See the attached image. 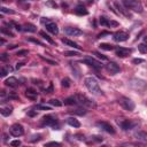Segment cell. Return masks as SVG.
Returning a JSON list of instances; mask_svg holds the SVG:
<instances>
[{
    "mask_svg": "<svg viewBox=\"0 0 147 147\" xmlns=\"http://www.w3.org/2000/svg\"><path fill=\"white\" fill-rule=\"evenodd\" d=\"M16 47H17V45H9V46H8L9 49H13V48H16Z\"/></svg>",
    "mask_w": 147,
    "mask_h": 147,
    "instance_id": "obj_51",
    "label": "cell"
},
{
    "mask_svg": "<svg viewBox=\"0 0 147 147\" xmlns=\"http://www.w3.org/2000/svg\"><path fill=\"white\" fill-rule=\"evenodd\" d=\"M41 122H43L44 125H49V126L56 128V130H57V125H56V124H57V121H56V118H55L54 116H52V115H46V116L43 117Z\"/></svg>",
    "mask_w": 147,
    "mask_h": 147,
    "instance_id": "obj_8",
    "label": "cell"
},
{
    "mask_svg": "<svg viewBox=\"0 0 147 147\" xmlns=\"http://www.w3.org/2000/svg\"><path fill=\"white\" fill-rule=\"evenodd\" d=\"M77 104L78 102H77L75 96H74V97H69V98H67L64 100V105H68V106H74V105H77Z\"/></svg>",
    "mask_w": 147,
    "mask_h": 147,
    "instance_id": "obj_25",
    "label": "cell"
},
{
    "mask_svg": "<svg viewBox=\"0 0 147 147\" xmlns=\"http://www.w3.org/2000/svg\"><path fill=\"white\" fill-rule=\"evenodd\" d=\"M92 138H93L96 141H102V138H101V137H98V136H93Z\"/></svg>",
    "mask_w": 147,
    "mask_h": 147,
    "instance_id": "obj_49",
    "label": "cell"
},
{
    "mask_svg": "<svg viewBox=\"0 0 147 147\" xmlns=\"http://www.w3.org/2000/svg\"><path fill=\"white\" fill-rule=\"evenodd\" d=\"M28 41H31V43H33V44H37V45H39V46H44V44H43L41 41H39L38 39H36V38H32V37H29V38H28Z\"/></svg>",
    "mask_w": 147,
    "mask_h": 147,
    "instance_id": "obj_33",
    "label": "cell"
},
{
    "mask_svg": "<svg viewBox=\"0 0 147 147\" xmlns=\"http://www.w3.org/2000/svg\"><path fill=\"white\" fill-rule=\"evenodd\" d=\"M61 85H62L63 88H69V86H70V80H69V78H63Z\"/></svg>",
    "mask_w": 147,
    "mask_h": 147,
    "instance_id": "obj_34",
    "label": "cell"
},
{
    "mask_svg": "<svg viewBox=\"0 0 147 147\" xmlns=\"http://www.w3.org/2000/svg\"><path fill=\"white\" fill-rule=\"evenodd\" d=\"M118 102H120V105H121L124 109H126V110H129V112H132V110L134 109V104H133V101L130 100V99H128V98H121V99L118 100Z\"/></svg>",
    "mask_w": 147,
    "mask_h": 147,
    "instance_id": "obj_6",
    "label": "cell"
},
{
    "mask_svg": "<svg viewBox=\"0 0 147 147\" xmlns=\"http://www.w3.org/2000/svg\"><path fill=\"white\" fill-rule=\"evenodd\" d=\"M46 30L49 31V32L53 33V35H57V33H59L57 25H56L54 22H48V23H46Z\"/></svg>",
    "mask_w": 147,
    "mask_h": 147,
    "instance_id": "obj_15",
    "label": "cell"
},
{
    "mask_svg": "<svg viewBox=\"0 0 147 147\" xmlns=\"http://www.w3.org/2000/svg\"><path fill=\"white\" fill-rule=\"evenodd\" d=\"M40 139H41V136L40 134H35V136H32V139H30V141L31 142H35V141H38Z\"/></svg>",
    "mask_w": 147,
    "mask_h": 147,
    "instance_id": "obj_41",
    "label": "cell"
},
{
    "mask_svg": "<svg viewBox=\"0 0 147 147\" xmlns=\"http://www.w3.org/2000/svg\"><path fill=\"white\" fill-rule=\"evenodd\" d=\"M9 133L14 137H21L23 133H24V130H23V126L21 124H13L11 128H9Z\"/></svg>",
    "mask_w": 147,
    "mask_h": 147,
    "instance_id": "obj_5",
    "label": "cell"
},
{
    "mask_svg": "<svg viewBox=\"0 0 147 147\" xmlns=\"http://www.w3.org/2000/svg\"><path fill=\"white\" fill-rule=\"evenodd\" d=\"M93 54H94V55H96L98 59H101V60H104V61H106V60H107V56L102 55V54H101V53H99V52H94Z\"/></svg>",
    "mask_w": 147,
    "mask_h": 147,
    "instance_id": "obj_39",
    "label": "cell"
},
{
    "mask_svg": "<svg viewBox=\"0 0 147 147\" xmlns=\"http://www.w3.org/2000/svg\"><path fill=\"white\" fill-rule=\"evenodd\" d=\"M52 91H53V86L51 85V86H49V88H48L47 90H45V93H51Z\"/></svg>",
    "mask_w": 147,
    "mask_h": 147,
    "instance_id": "obj_50",
    "label": "cell"
},
{
    "mask_svg": "<svg viewBox=\"0 0 147 147\" xmlns=\"http://www.w3.org/2000/svg\"><path fill=\"white\" fill-rule=\"evenodd\" d=\"M70 113H72V114H75V115H85L86 114V110L83 108H77L76 110H71Z\"/></svg>",
    "mask_w": 147,
    "mask_h": 147,
    "instance_id": "obj_31",
    "label": "cell"
},
{
    "mask_svg": "<svg viewBox=\"0 0 147 147\" xmlns=\"http://www.w3.org/2000/svg\"><path fill=\"white\" fill-rule=\"evenodd\" d=\"M45 146H61V144L56 142V141H52V142H47Z\"/></svg>",
    "mask_w": 147,
    "mask_h": 147,
    "instance_id": "obj_44",
    "label": "cell"
},
{
    "mask_svg": "<svg viewBox=\"0 0 147 147\" xmlns=\"http://www.w3.org/2000/svg\"><path fill=\"white\" fill-rule=\"evenodd\" d=\"M131 85H132V88L134 89V90H137V91H142L141 89H140V86H142V88H147V84L144 82V81H140V84H138V80H132V82H131Z\"/></svg>",
    "mask_w": 147,
    "mask_h": 147,
    "instance_id": "obj_16",
    "label": "cell"
},
{
    "mask_svg": "<svg viewBox=\"0 0 147 147\" xmlns=\"http://www.w3.org/2000/svg\"><path fill=\"white\" fill-rule=\"evenodd\" d=\"M0 11H1L3 14H14V11L8 9V8H6V7H1V8H0Z\"/></svg>",
    "mask_w": 147,
    "mask_h": 147,
    "instance_id": "obj_35",
    "label": "cell"
},
{
    "mask_svg": "<svg viewBox=\"0 0 147 147\" xmlns=\"http://www.w3.org/2000/svg\"><path fill=\"white\" fill-rule=\"evenodd\" d=\"M39 33H40V36H41L44 39H46V40H47L49 44H52V45H54V44H55V43H54V40H53V39H52V38H51V37H49V36H48V35H47L45 31H40Z\"/></svg>",
    "mask_w": 147,
    "mask_h": 147,
    "instance_id": "obj_27",
    "label": "cell"
},
{
    "mask_svg": "<svg viewBox=\"0 0 147 147\" xmlns=\"http://www.w3.org/2000/svg\"><path fill=\"white\" fill-rule=\"evenodd\" d=\"M115 5H116L117 9H118V11H120V12H121L122 14H124L125 16H130V14H129V13H128V12L125 11V8L123 7V5H122V4H120L118 1H116V3H115Z\"/></svg>",
    "mask_w": 147,
    "mask_h": 147,
    "instance_id": "obj_26",
    "label": "cell"
},
{
    "mask_svg": "<svg viewBox=\"0 0 147 147\" xmlns=\"http://www.w3.org/2000/svg\"><path fill=\"white\" fill-rule=\"evenodd\" d=\"M62 43L63 44H65V45H68V46H70V47H74V48H77V49H81V46H78V44H76V43H74L72 40H69V39H62Z\"/></svg>",
    "mask_w": 147,
    "mask_h": 147,
    "instance_id": "obj_24",
    "label": "cell"
},
{
    "mask_svg": "<svg viewBox=\"0 0 147 147\" xmlns=\"http://www.w3.org/2000/svg\"><path fill=\"white\" fill-rule=\"evenodd\" d=\"M142 44H144V45H145V46L147 47V36H146V37L144 38V43H142Z\"/></svg>",
    "mask_w": 147,
    "mask_h": 147,
    "instance_id": "obj_52",
    "label": "cell"
},
{
    "mask_svg": "<svg viewBox=\"0 0 147 147\" xmlns=\"http://www.w3.org/2000/svg\"><path fill=\"white\" fill-rule=\"evenodd\" d=\"M25 97L28 99H30V100H36L38 98V92L35 91L33 89H28L25 91Z\"/></svg>",
    "mask_w": 147,
    "mask_h": 147,
    "instance_id": "obj_17",
    "label": "cell"
},
{
    "mask_svg": "<svg viewBox=\"0 0 147 147\" xmlns=\"http://www.w3.org/2000/svg\"><path fill=\"white\" fill-rule=\"evenodd\" d=\"M23 65V63H17V65H16V69H19V68H21Z\"/></svg>",
    "mask_w": 147,
    "mask_h": 147,
    "instance_id": "obj_53",
    "label": "cell"
},
{
    "mask_svg": "<svg viewBox=\"0 0 147 147\" xmlns=\"http://www.w3.org/2000/svg\"><path fill=\"white\" fill-rule=\"evenodd\" d=\"M12 112H13V108L12 107H1L0 108V113H1V115L3 116H9L11 114H12Z\"/></svg>",
    "mask_w": 147,
    "mask_h": 147,
    "instance_id": "obj_23",
    "label": "cell"
},
{
    "mask_svg": "<svg viewBox=\"0 0 147 147\" xmlns=\"http://www.w3.org/2000/svg\"><path fill=\"white\" fill-rule=\"evenodd\" d=\"M22 30L23 31H27V32H36L37 31V28L33 24H31V23H27V24H24L22 27Z\"/></svg>",
    "mask_w": 147,
    "mask_h": 147,
    "instance_id": "obj_22",
    "label": "cell"
},
{
    "mask_svg": "<svg viewBox=\"0 0 147 147\" xmlns=\"http://www.w3.org/2000/svg\"><path fill=\"white\" fill-rule=\"evenodd\" d=\"M1 32H3V33H5V35H7V36H9V37H14V35H13L11 31H7L5 28H3V29H1Z\"/></svg>",
    "mask_w": 147,
    "mask_h": 147,
    "instance_id": "obj_43",
    "label": "cell"
},
{
    "mask_svg": "<svg viewBox=\"0 0 147 147\" xmlns=\"http://www.w3.org/2000/svg\"><path fill=\"white\" fill-rule=\"evenodd\" d=\"M115 52H116V55H117V56H120V57H125V56H128L129 54L132 53V49H131V48H125V47H117V48L115 49Z\"/></svg>",
    "mask_w": 147,
    "mask_h": 147,
    "instance_id": "obj_13",
    "label": "cell"
},
{
    "mask_svg": "<svg viewBox=\"0 0 147 147\" xmlns=\"http://www.w3.org/2000/svg\"><path fill=\"white\" fill-rule=\"evenodd\" d=\"M48 102H49V105H52L54 107H61L62 106V102L59 99H51Z\"/></svg>",
    "mask_w": 147,
    "mask_h": 147,
    "instance_id": "obj_29",
    "label": "cell"
},
{
    "mask_svg": "<svg viewBox=\"0 0 147 147\" xmlns=\"http://www.w3.org/2000/svg\"><path fill=\"white\" fill-rule=\"evenodd\" d=\"M5 84L7 86H9V88H16L19 85V81L15 77H9V78H7L5 81Z\"/></svg>",
    "mask_w": 147,
    "mask_h": 147,
    "instance_id": "obj_18",
    "label": "cell"
},
{
    "mask_svg": "<svg viewBox=\"0 0 147 147\" xmlns=\"http://www.w3.org/2000/svg\"><path fill=\"white\" fill-rule=\"evenodd\" d=\"M12 70H13V69H12L11 67H3L1 70H0V76H1V77H5L7 74H8L9 71H12Z\"/></svg>",
    "mask_w": 147,
    "mask_h": 147,
    "instance_id": "obj_28",
    "label": "cell"
},
{
    "mask_svg": "<svg viewBox=\"0 0 147 147\" xmlns=\"http://www.w3.org/2000/svg\"><path fill=\"white\" fill-rule=\"evenodd\" d=\"M100 24L104 25V27H117L118 25V22L116 21H112L105 16H101L100 17Z\"/></svg>",
    "mask_w": 147,
    "mask_h": 147,
    "instance_id": "obj_14",
    "label": "cell"
},
{
    "mask_svg": "<svg viewBox=\"0 0 147 147\" xmlns=\"http://www.w3.org/2000/svg\"><path fill=\"white\" fill-rule=\"evenodd\" d=\"M141 62H144V60H142V59H134V60H133V63H136V64L141 63Z\"/></svg>",
    "mask_w": 147,
    "mask_h": 147,
    "instance_id": "obj_47",
    "label": "cell"
},
{
    "mask_svg": "<svg viewBox=\"0 0 147 147\" xmlns=\"http://www.w3.org/2000/svg\"><path fill=\"white\" fill-rule=\"evenodd\" d=\"M7 59H8V55H7L6 53H4V54L1 55V61H6Z\"/></svg>",
    "mask_w": 147,
    "mask_h": 147,
    "instance_id": "obj_48",
    "label": "cell"
},
{
    "mask_svg": "<svg viewBox=\"0 0 147 147\" xmlns=\"http://www.w3.org/2000/svg\"><path fill=\"white\" fill-rule=\"evenodd\" d=\"M110 33L109 32H101L100 35H98V38H102V37H105V36H109Z\"/></svg>",
    "mask_w": 147,
    "mask_h": 147,
    "instance_id": "obj_46",
    "label": "cell"
},
{
    "mask_svg": "<svg viewBox=\"0 0 147 147\" xmlns=\"http://www.w3.org/2000/svg\"><path fill=\"white\" fill-rule=\"evenodd\" d=\"M106 70L110 74V75H116L117 72H120V67L115 62H108L106 64Z\"/></svg>",
    "mask_w": 147,
    "mask_h": 147,
    "instance_id": "obj_9",
    "label": "cell"
},
{
    "mask_svg": "<svg viewBox=\"0 0 147 147\" xmlns=\"http://www.w3.org/2000/svg\"><path fill=\"white\" fill-rule=\"evenodd\" d=\"M134 137L138 139V140H141V141H146L147 142V132L145 131H138L134 133Z\"/></svg>",
    "mask_w": 147,
    "mask_h": 147,
    "instance_id": "obj_21",
    "label": "cell"
},
{
    "mask_svg": "<svg viewBox=\"0 0 147 147\" xmlns=\"http://www.w3.org/2000/svg\"><path fill=\"white\" fill-rule=\"evenodd\" d=\"M40 57H41L44 61H46V62H48L49 64H52V65H56V64H57V62H56V61H53V60H51V59H47V57H44L43 55H40Z\"/></svg>",
    "mask_w": 147,
    "mask_h": 147,
    "instance_id": "obj_36",
    "label": "cell"
},
{
    "mask_svg": "<svg viewBox=\"0 0 147 147\" xmlns=\"http://www.w3.org/2000/svg\"><path fill=\"white\" fill-rule=\"evenodd\" d=\"M97 126L101 128L104 131H106V132H108L110 134H114L115 133V129L109 123H107V122H97Z\"/></svg>",
    "mask_w": 147,
    "mask_h": 147,
    "instance_id": "obj_10",
    "label": "cell"
},
{
    "mask_svg": "<svg viewBox=\"0 0 147 147\" xmlns=\"http://www.w3.org/2000/svg\"><path fill=\"white\" fill-rule=\"evenodd\" d=\"M75 98H76V100H77V102L80 105H83V106H86V107H90V108L91 107L92 108L96 107V104L92 100H90L89 98H86L85 96H83V94H76Z\"/></svg>",
    "mask_w": 147,
    "mask_h": 147,
    "instance_id": "obj_3",
    "label": "cell"
},
{
    "mask_svg": "<svg viewBox=\"0 0 147 147\" xmlns=\"http://www.w3.org/2000/svg\"><path fill=\"white\" fill-rule=\"evenodd\" d=\"M123 5L128 9H131L136 13H142V11H144L142 5L139 0H123Z\"/></svg>",
    "mask_w": 147,
    "mask_h": 147,
    "instance_id": "obj_2",
    "label": "cell"
},
{
    "mask_svg": "<svg viewBox=\"0 0 147 147\" xmlns=\"http://www.w3.org/2000/svg\"><path fill=\"white\" fill-rule=\"evenodd\" d=\"M99 47H100L101 49H105V51H113V49L115 48L114 46H112V45H109V44H100Z\"/></svg>",
    "mask_w": 147,
    "mask_h": 147,
    "instance_id": "obj_30",
    "label": "cell"
},
{
    "mask_svg": "<svg viewBox=\"0 0 147 147\" xmlns=\"http://www.w3.org/2000/svg\"><path fill=\"white\" fill-rule=\"evenodd\" d=\"M114 40L117 41V43H122V41H125L129 39V33L124 32V31H118L116 33H114Z\"/></svg>",
    "mask_w": 147,
    "mask_h": 147,
    "instance_id": "obj_11",
    "label": "cell"
},
{
    "mask_svg": "<svg viewBox=\"0 0 147 147\" xmlns=\"http://www.w3.org/2000/svg\"><path fill=\"white\" fill-rule=\"evenodd\" d=\"M85 86L88 88V90L92 93V94H96V96H102V91L99 86V83L98 81L94 78V77H86L85 81Z\"/></svg>",
    "mask_w": 147,
    "mask_h": 147,
    "instance_id": "obj_1",
    "label": "cell"
},
{
    "mask_svg": "<svg viewBox=\"0 0 147 147\" xmlns=\"http://www.w3.org/2000/svg\"><path fill=\"white\" fill-rule=\"evenodd\" d=\"M75 13L77 14V15H88L89 14V12H88V9L83 6V5H78V6H76V8H75Z\"/></svg>",
    "mask_w": 147,
    "mask_h": 147,
    "instance_id": "obj_19",
    "label": "cell"
},
{
    "mask_svg": "<svg viewBox=\"0 0 147 147\" xmlns=\"http://www.w3.org/2000/svg\"><path fill=\"white\" fill-rule=\"evenodd\" d=\"M138 49H139L141 53H147V47H146L144 44H140V45H138Z\"/></svg>",
    "mask_w": 147,
    "mask_h": 147,
    "instance_id": "obj_40",
    "label": "cell"
},
{
    "mask_svg": "<svg viewBox=\"0 0 147 147\" xmlns=\"http://www.w3.org/2000/svg\"><path fill=\"white\" fill-rule=\"evenodd\" d=\"M64 32H65L68 36H72V37H76V36H81V35H83L82 30H80L78 28H71V27L64 28Z\"/></svg>",
    "mask_w": 147,
    "mask_h": 147,
    "instance_id": "obj_12",
    "label": "cell"
},
{
    "mask_svg": "<svg viewBox=\"0 0 147 147\" xmlns=\"http://www.w3.org/2000/svg\"><path fill=\"white\" fill-rule=\"evenodd\" d=\"M63 55H65V56H76V55H80V53L78 52H74V51H65L63 53Z\"/></svg>",
    "mask_w": 147,
    "mask_h": 147,
    "instance_id": "obj_32",
    "label": "cell"
},
{
    "mask_svg": "<svg viewBox=\"0 0 147 147\" xmlns=\"http://www.w3.org/2000/svg\"><path fill=\"white\" fill-rule=\"evenodd\" d=\"M67 123H68L70 126H74V128H80V126H81L80 121L76 120L75 117H69V118H67Z\"/></svg>",
    "mask_w": 147,
    "mask_h": 147,
    "instance_id": "obj_20",
    "label": "cell"
},
{
    "mask_svg": "<svg viewBox=\"0 0 147 147\" xmlns=\"http://www.w3.org/2000/svg\"><path fill=\"white\" fill-rule=\"evenodd\" d=\"M117 124H118L124 131L131 130V129H133L134 126H137V123H136V122H131L130 120H121V121H117Z\"/></svg>",
    "mask_w": 147,
    "mask_h": 147,
    "instance_id": "obj_7",
    "label": "cell"
},
{
    "mask_svg": "<svg viewBox=\"0 0 147 147\" xmlns=\"http://www.w3.org/2000/svg\"><path fill=\"white\" fill-rule=\"evenodd\" d=\"M81 62L86 63L88 65H90V67H92V68H94V69H100V68H102V63L99 62V61H97L96 59H93V57H91V56H88V57L83 59Z\"/></svg>",
    "mask_w": 147,
    "mask_h": 147,
    "instance_id": "obj_4",
    "label": "cell"
},
{
    "mask_svg": "<svg viewBox=\"0 0 147 147\" xmlns=\"http://www.w3.org/2000/svg\"><path fill=\"white\" fill-rule=\"evenodd\" d=\"M11 145H12V146H20V145H21V141H20V140H13V141L11 142Z\"/></svg>",
    "mask_w": 147,
    "mask_h": 147,
    "instance_id": "obj_45",
    "label": "cell"
},
{
    "mask_svg": "<svg viewBox=\"0 0 147 147\" xmlns=\"http://www.w3.org/2000/svg\"><path fill=\"white\" fill-rule=\"evenodd\" d=\"M28 54H29V51H28V49H21V51L17 52L16 55H19V56H25V55H28Z\"/></svg>",
    "mask_w": 147,
    "mask_h": 147,
    "instance_id": "obj_37",
    "label": "cell"
},
{
    "mask_svg": "<svg viewBox=\"0 0 147 147\" xmlns=\"http://www.w3.org/2000/svg\"><path fill=\"white\" fill-rule=\"evenodd\" d=\"M0 44L4 45V44H5V40H4V39H1V40H0Z\"/></svg>",
    "mask_w": 147,
    "mask_h": 147,
    "instance_id": "obj_54",
    "label": "cell"
},
{
    "mask_svg": "<svg viewBox=\"0 0 147 147\" xmlns=\"http://www.w3.org/2000/svg\"><path fill=\"white\" fill-rule=\"evenodd\" d=\"M36 108H37V109H40V110H51V108H49V107H47V106H43V105H38Z\"/></svg>",
    "mask_w": 147,
    "mask_h": 147,
    "instance_id": "obj_42",
    "label": "cell"
},
{
    "mask_svg": "<svg viewBox=\"0 0 147 147\" xmlns=\"http://www.w3.org/2000/svg\"><path fill=\"white\" fill-rule=\"evenodd\" d=\"M46 6H48V7H52V8H56L57 7V5L53 1V0H48V1L46 3Z\"/></svg>",
    "mask_w": 147,
    "mask_h": 147,
    "instance_id": "obj_38",
    "label": "cell"
}]
</instances>
